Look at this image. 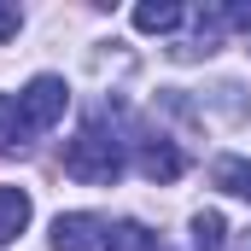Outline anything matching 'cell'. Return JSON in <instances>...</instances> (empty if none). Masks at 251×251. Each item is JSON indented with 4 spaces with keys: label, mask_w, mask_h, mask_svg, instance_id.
Here are the masks:
<instances>
[{
    "label": "cell",
    "mask_w": 251,
    "mask_h": 251,
    "mask_svg": "<svg viewBox=\"0 0 251 251\" xmlns=\"http://www.w3.org/2000/svg\"><path fill=\"white\" fill-rule=\"evenodd\" d=\"M64 176H76V181H88V187H111V181L123 176V140L105 128V117L82 123V134L64 146Z\"/></svg>",
    "instance_id": "cell-1"
},
{
    "label": "cell",
    "mask_w": 251,
    "mask_h": 251,
    "mask_svg": "<svg viewBox=\"0 0 251 251\" xmlns=\"http://www.w3.org/2000/svg\"><path fill=\"white\" fill-rule=\"evenodd\" d=\"M64 105H70V88H64V76H35V82L18 94L24 134H41V128H53V123L64 117Z\"/></svg>",
    "instance_id": "cell-2"
},
{
    "label": "cell",
    "mask_w": 251,
    "mask_h": 251,
    "mask_svg": "<svg viewBox=\"0 0 251 251\" xmlns=\"http://www.w3.org/2000/svg\"><path fill=\"white\" fill-rule=\"evenodd\" d=\"M100 240H105V228L88 210H70L53 222V251H100Z\"/></svg>",
    "instance_id": "cell-3"
},
{
    "label": "cell",
    "mask_w": 251,
    "mask_h": 251,
    "mask_svg": "<svg viewBox=\"0 0 251 251\" xmlns=\"http://www.w3.org/2000/svg\"><path fill=\"white\" fill-rule=\"evenodd\" d=\"M181 170H187V158H181L164 134H146V140H140V176H146V181H176Z\"/></svg>",
    "instance_id": "cell-4"
},
{
    "label": "cell",
    "mask_w": 251,
    "mask_h": 251,
    "mask_svg": "<svg viewBox=\"0 0 251 251\" xmlns=\"http://www.w3.org/2000/svg\"><path fill=\"white\" fill-rule=\"evenodd\" d=\"M29 210H35V204H29L24 187H0V246H12V240L29 228Z\"/></svg>",
    "instance_id": "cell-5"
},
{
    "label": "cell",
    "mask_w": 251,
    "mask_h": 251,
    "mask_svg": "<svg viewBox=\"0 0 251 251\" xmlns=\"http://www.w3.org/2000/svg\"><path fill=\"white\" fill-rule=\"evenodd\" d=\"M210 181L251 204V158H216V164H210Z\"/></svg>",
    "instance_id": "cell-6"
},
{
    "label": "cell",
    "mask_w": 251,
    "mask_h": 251,
    "mask_svg": "<svg viewBox=\"0 0 251 251\" xmlns=\"http://www.w3.org/2000/svg\"><path fill=\"white\" fill-rule=\"evenodd\" d=\"M100 251H158V234L140 228V222H111L105 240H100Z\"/></svg>",
    "instance_id": "cell-7"
},
{
    "label": "cell",
    "mask_w": 251,
    "mask_h": 251,
    "mask_svg": "<svg viewBox=\"0 0 251 251\" xmlns=\"http://www.w3.org/2000/svg\"><path fill=\"white\" fill-rule=\"evenodd\" d=\"M181 24V6H170V0H146V6H134V29H146V35H170Z\"/></svg>",
    "instance_id": "cell-8"
},
{
    "label": "cell",
    "mask_w": 251,
    "mask_h": 251,
    "mask_svg": "<svg viewBox=\"0 0 251 251\" xmlns=\"http://www.w3.org/2000/svg\"><path fill=\"white\" fill-rule=\"evenodd\" d=\"M222 240H228V222L216 210H199L193 216V251H222Z\"/></svg>",
    "instance_id": "cell-9"
},
{
    "label": "cell",
    "mask_w": 251,
    "mask_h": 251,
    "mask_svg": "<svg viewBox=\"0 0 251 251\" xmlns=\"http://www.w3.org/2000/svg\"><path fill=\"white\" fill-rule=\"evenodd\" d=\"M12 146H29V134H24V117H18V100L0 94V152H12Z\"/></svg>",
    "instance_id": "cell-10"
},
{
    "label": "cell",
    "mask_w": 251,
    "mask_h": 251,
    "mask_svg": "<svg viewBox=\"0 0 251 251\" xmlns=\"http://www.w3.org/2000/svg\"><path fill=\"white\" fill-rule=\"evenodd\" d=\"M18 24H24V12H18V6H0V41H12Z\"/></svg>",
    "instance_id": "cell-11"
},
{
    "label": "cell",
    "mask_w": 251,
    "mask_h": 251,
    "mask_svg": "<svg viewBox=\"0 0 251 251\" xmlns=\"http://www.w3.org/2000/svg\"><path fill=\"white\" fill-rule=\"evenodd\" d=\"M228 24H240V29H251V6H228Z\"/></svg>",
    "instance_id": "cell-12"
}]
</instances>
